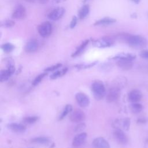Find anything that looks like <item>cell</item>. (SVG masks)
Here are the masks:
<instances>
[{
	"label": "cell",
	"mask_w": 148,
	"mask_h": 148,
	"mask_svg": "<svg viewBox=\"0 0 148 148\" xmlns=\"http://www.w3.org/2000/svg\"><path fill=\"white\" fill-rule=\"evenodd\" d=\"M77 18L76 16H74L72 17V18L71 20V21L70 23V25H69V27L71 29H73L75 27V26L77 24Z\"/></svg>",
	"instance_id": "obj_34"
},
{
	"label": "cell",
	"mask_w": 148,
	"mask_h": 148,
	"mask_svg": "<svg viewBox=\"0 0 148 148\" xmlns=\"http://www.w3.org/2000/svg\"><path fill=\"white\" fill-rule=\"evenodd\" d=\"M120 96V88L117 86L110 87L106 93V99L108 102H113L118 99Z\"/></svg>",
	"instance_id": "obj_4"
},
{
	"label": "cell",
	"mask_w": 148,
	"mask_h": 148,
	"mask_svg": "<svg viewBox=\"0 0 148 148\" xmlns=\"http://www.w3.org/2000/svg\"><path fill=\"white\" fill-rule=\"evenodd\" d=\"M37 1H38L40 4L43 5V4L47 3L49 1V0H37Z\"/></svg>",
	"instance_id": "obj_36"
},
{
	"label": "cell",
	"mask_w": 148,
	"mask_h": 148,
	"mask_svg": "<svg viewBox=\"0 0 148 148\" xmlns=\"http://www.w3.org/2000/svg\"><path fill=\"white\" fill-rule=\"evenodd\" d=\"M117 65L123 70H129L132 67L133 63L130 60H119L117 62Z\"/></svg>",
	"instance_id": "obj_19"
},
{
	"label": "cell",
	"mask_w": 148,
	"mask_h": 148,
	"mask_svg": "<svg viewBox=\"0 0 148 148\" xmlns=\"http://www.w3.org/2000/svg\"><path fill=\"white\" fill-rule=\"evenodd\" d=\"M97 61H94L92 62H90L88 64H77L75 66V67L78 69H86L89 68L91 67H92L97 64Z\"/></svg>",
	"instance_id": "obj_28"
},
{
	"label": "cell",
	"mask_w": 148,
	"mask_h": 148,
	"mask_svg": "<svg viewBox=\"0 0 148 148\" xmlns=\"http://www.w3.org/2000/svg\"><path fill=\"white\" fill-rule=\"evenodd\" d=\"M114 136L117 141L121 145H125L128 143V138L125 133L120 129H116L113 132Z\"/></svg>",
	"instance_id": "obj_10"
},
{
	"label": "cell",
	"mask_w": 148,
	"mask_h": 148,
	"mask_svg": "<svg viewBox=\"0 0 148 148\" xmlns=\"http://www.w3.org/2000/svg\"><path fill=\"white\" fill-rule=\"evenodd\" d=\"M76 100L80 106L82 108H86L87 107L90 103L89 97L83 92L77 93L75 95Z\"/></svg>",
	"instance_id": "obj_8"
},
{
	"label": "cell",
	"mask_w": 148,
	"mask_h": 148,
	"mask_svg": "<svg viewBox=\"0 0 148 148\" xmlns=\"http://www.w3.org/2000/svg\"><path fill=\"white\" fill-rule=\"evenodd\" d=\"M47 73L45 72L44 73H42L39 75H38L35 79L34 80H33L32 83V84L34 86H35L36 85H38L42 80V79L47 75Z\"/></svg>",
	"instance_id": "obj_29"
},
{
	"label": "cell",
	"mask_w": 148,
	"mask_h": 148,
	"mask_svg": "<svg viewBox=\"0 0 148 148\" xmlns=\"http://www.w3.org/2000/svg\"><path fill=\"white\" fill-rule=\"evenodd\" d=\"M15 25V22L13 20H4L0 23L1 27L2 28H11Z\"/></svg>",
	"instance_id": "obj_26"
},
{
	"label": "cell",
	"mask_w": 148,
	"mask_h": 148,
	"mask_svg": "<svg viewBox=\"0 0 148 148\" xmlns=\"http://www.w3.org/2000/svg\"><path fill=\"white\" fill-rule=\"evenodd\" d=\"M27 16V11L25 8L22 5H17L12 14V17L14 19L21 20L24 19Z\"/></svg>",
	"instance_id": "obj_5"
},
{
	"label": "cell",
	"mask_w": 148,
	"mask_h": 148,
	"mask_svg": "<svg viewBox=\"0 0 148 148\" xmlns=\"http://www.w3.org/2000/svg\"><path fill=\"white\" fill-rule=\"evenodd\" d=\"M92 45L98 48H106L110 47L113 45V42L111 39L106 38H102L93 40Z\"/></svg>",
	"instance_id": "obj_6"
},
{
	"label": "cell",
	"mask_w": 148,
	"mask_h": 148,
	"mask_svg": "<svg viewBox=\"0 0 148 148\" xmlns=\"http://www.w3.org/2000/svg\"><path fill=\"white\" fill-rule=\"evenodd\" d=\"M85 128H86V124L84 123H80L76 126L75 128V131L76 132H82L85 129Z\"/></svg>",
	"instance_id": "obj_32"
},
{
	"label": "cell",
	"mask_w": 148,
	"mask_h": 148,
	"mask_svg": "<svg viewBox=\"0 0 148 148\" xmlns=\"http://www.w3.org/2000/svg\"><path fill=\"white\" fill-rule=\"evenodd\" d=\"M39 34L42 37H47L53 31V25L49 21H45L39 24L37 28Z\"/></svg>",
	"instance_id": "obj_3"
},
{
	"label": "cell",
	"mask_w": 148,
	"mask_h": 148,
	"mask_svg": "<svg viewBox=\"0 0 148 148\" xmlns=\"http://www.w3.org/2000/svg\"><path fill=\"white\" fill-rule=\"evenodd\" d=\"M137 121L138 123H145L146 122V120L145 119H144V118H142V119H138Z\"/></svg>",
	"instance_id": "obj_38"
},
{
	"label": "cell",
	"mask_w": 148,
	"mask_h": 148,
	"mask_svg": "<svg viewBox=\"0 0 148 148\" xmlns=\"http://www.w3.org/2000/svg\"><path fill=\"white\" fill-rule=\"evenodd\" d=\"M31 142L33 143H40V144H47L49 142V139L46 137L39 136V137H36L32 139Z\"/></svg>",
	"instance_id": "obj_25"
},
{
	"label": "cell",
	"mask_w": 148,
	"mask_h": 148,
	"mask_svg": "<svg viewBox=\"0 0 148 148\" xmlns=\"http://www.w3.org/2000/svg\"><path fill=\"white\" fill-rule=\"evenodd\" d=\"M123 126L124 130H128L130 126V120L128 118H126L123 120Z\"/></svg>",
	"instance_id": "obj_33"
},
{
	"label": "cell",
	"mask_w": 148,
	"mask_h": 148,
	"mask_svg": "<svg viewBox=\"0 0 148 148\" xmlns=\"http://www.w3.org/2000/svg\"><path fill=\"white\" fill-rule=\"evenodd\" d=\"M8 127L12 131L17 133L24 132L26 130V127L24 125L16 123H10L8 124Z\"/></svg>",
	"instance_id": "obj_16"
},
{
	"label": "cell",
	"mask_w": 148,
	"mask_h": 148,
	"mask_svg": "<svg viewBox=\"0 0 148 148\" xmlns=\"http://www.w3.org/2000/svg\"><path fill=\"white\" fill-rule=\"evenodd\" d=\"M87 138V134L85 132H80L76 135L73 139L72 145L75 147H78L82 145L86 141Z\"/></svg>",
	"instance_id": "obj_11"
},
{
	"label": "cell",
	"mask_w": 148,
	"mask_h": 148,
	"mask_svg": "<svg viewBox=\"0 0 148 148\" xmlns=\"http://www.w3.org/2000/svg\"><path fill=\"white\" fill-rule=\"evenodd\" d=\"M116 22V20L114 18L110 17H105L97 21L94 23V25H106L114 23Z\"/></svg>",
	"instance_id": "obj_14"
},
{
	"label": "cell",
	"mask_w": 148,
	"mask_h": 148,
	"mask_svg": "<svg viewBox=\"0 0 148 148\" xmlns=\"http://www.w3.org/2000/svg\"><path fill=\"white\" fill-rule=\"evenodd\" d=\"M130 108L132 112L135 113H138L142 111L143 109V106L140 103H139L138 102H133L131 104Z\"/></svg>",
	"instance_id": "obj_23"
},
{
	"label": "cell",
	"mask_w": 148,
	"mask_h": 148,
	"mask_svg": "<svg viewBox=\"0 0 148 148\" xmlns=\"http://www.w3.org/2000/svg\"><path fill=\"white\" fill-rule=\"evenodd\" d=\"M15 48V46L11 43H5L1 45V49L5 53H10Z\"/></svg>",
	"instance_id": "obj_24"
},
{
	"label": "cell",
	"mask_w": 148,
	"mask_h": 148,
	"mask_svg": "<svg viewBox=\"0 0 148 148\" xmlns=\"http://www.w3.org/2000/svg\"><path fill=\"white\" fill-rule=\"evenodd\" d=\"M92 145L95 148H110V145L108 142L102 137H98L94 139Z\"/></svg>",
	"instance_id": "obj_12"
},
{
	"label": "cell",
	"mask_w": 148,
	"mask_h": 148,
	"mask_svg": "<svg viewBox=\"0 0 148 148\" xmlns=\"http://www.w3.org/2000/svg\"><path fill=\"white\" fill-rule=\"evenodd\" d=\"M128 99L131 102H138L142 98V93L137 90H134L128 94Z\"/></svg>",
	"instance_id": "obj_15"
},
{
	"label": "cell",
	"mask_w": 148,
	"mask_h": 148,
	"mask_svg": "<svg viewBox=\"0 0 148 148\" xmlns=\"http://www.w3.org/2000/svg\"><path fill=\"white\" fill-rule=\"evenodd\" d=\"M91 90L96 99H102L106 95V89L103 83L99 81H95L91 85Z\"/></svg>",
	"instance_id": "obj_1"
},
{
	"label": "cell",
	"mask_w": 148,
	"mask_h": 148,
	"mask_svg": "<svg viewBox=\"0 0 148 148\" xmlns=\"http://www.w3.org/2000/svg\"><path fill=\"white\" fill-rule=\"evenodd\" d=\"M66 0H53V2L54 3H62L65 1H66Z\"/></svg>",
	"instance_id": "obj_37"
},
{
	"label": "cell",
	"mask_w": 148,
	"mask_h": 148,
	"mask_svg": "<svg viewBox=\"0 0 148 148\" xmlns=\"http://www.w3.org/2000/svg\"><path fill=\"white\" fill-rule=\"evenodd\" d=\"M136 56L134 54H131V53H119L114 57H112V59L113 60H130L132 61L135 58Z\"/></svg>",
	"instance_id": "obj_17"
},
{
	"label": "cell",
	"mask_w": 148,
	"mask_h": 148,
	"mask_svg": "<svg viewBox=\"0 0 148 148\" xmlns=\"http://www.w3.org/2000/svg\"><path fill=\"white\" fill-rule=\"evenodd\" d=\"M85 117L84 113L80 109L75 110L69 116V119L73 123H80L85 119Z\"/></svg>",
	"instance_id": "obj_9"
},
{
	"label": "cell",
	"mask_w": 148,
	"mask_h": 148,
	"mask_svg": "<svg viewBox=\"0 0 148 148\" xmlns=\"http://www.w3.org/2000/svg\"><path fill=\"white\" fill-rule=\"evenodd\" d=\"M90 42V40L89 39H86L85 40H84L76 49V50H75V52H73L72 53V54L71 55V57H77L78 56H79L80 54H81L82 53V52L84 50V49H86V47H87V46L88 45Z\"/></svg>",
	"instance_id": "obj_18"
},
{
	"label": "cell",
	"mask_w": 148,
	"mask_h": 148,
	"mask_svg": "<svg viewBox=\"0 0 148 148\" xmlns=\"http://www.w3.org/2000/svg\"><path fill=\"white\" fill-rule=\"evenodd\" d=\"M131 1H132L134 2L135 3H136V4L139 3L140 2V0H131Z\"/></svg>",
	"instance_id": "obj_40"
},
{
	"label": "cell",
	"mask_w": 148,
	"mask_h": 148,
	"mask_svg": "<svg viewBox=\"0 0 148 148\" xmlns=\"http://www.w3.org/2000/svg\"><path fill=\"white\" fill-rule=\"evenodd\" d=\"M65 12V10L62 7H59L51 11L47 15V17L53 21H56L60 19Z\"/></svg>",
	"instance_id": "obj_7"
},
{
	"label": "cell",
	"mask_w": 148,
	"mask_h": 148,
	"mask_svg": "<svg viewBox=\"0 0 148 148\" xmlns=\"http://www.w3.org/2000/svg\"><path fill=\"white\" fill-rule=\"evenodd\" d=\"M140 56L145 59H148V50H142L140 53Z\"/></svg>",
	"instance_id": "obj_35"
},
{
	"label": "cell",
	"mask_w": 148,
	"mask_h": 148,
	"mask_svg": "<svg viewBox=\"0 0 148 148\" xmlns=\"http://www.w3.org/2000/svg\"><path fill=\"white\" fill-rule=\"evenodd\" d=\"M127 43L132 47L142 48L147 45L146 39L140 35H130L126 39Z\"/></svg>",
	"instance_id": "obj_2"
},
{
	"label": "cell",
	"mask_w": 148,
	"mask_h": 148,
	"mask_svg": "<svg viewBox=\"0 0 148 148\" xmlns=\"http://www.w3.org/2000/svg\"><path fill=\"white\" fill-rule=\"evenodd\" d=\"M90 12V6L88 5H84L81 7L78 12V17L82 20L87 17Z\"/></svg>",
	"instance_id": "obj_20"
},
{
	"label": "cell",
	"mask_w": 148,
	"mask_h": 148,
	"mask_svg": "<svg viewBox=\"0 0 148 148\" xmlns=\"http://www.w3.org/2000/svg\"><path fill=\"white\" fill-rule=\"evenodd\" d=\"M27 2H29V3H34L37 0H23Z\"/></svg>",
	"instance_id": "obj_39"
},
{
	"label": "cell",
	"mask_w": 148,
	"mask_h": 148,
	"mask_svg": "<svg viewBox=\"0 0 148 148\" xmlns=\"http://www.w3.org/2000/svg\"><path fill=\"white\" fill-rule=\"evenodd\" d=\"M68 71V68H65L62 69L60 71H56V72H54L51 75L50 78L51 79H56L58 77H61L62 76H64Z\"/></svg>",
	"instance_id": "obj_22"
},
{
	"label": "cell",
	"mask_w": 148,
	"mask_h": 148,
	"mask_svg": "<svg viewBox=\"0 0 148 148\" xmlns=\"http://www.w3.org/2000/svg\"><path fill=\"white\" fill-rule=\"evenodd\" d=\"M72 110V106L68 104V105H66L65 106V107L64 108L62 112L61 113V115L59 117V120H62L64 118H65V117L69 113L71 112V111Z\"/></svg>",
	"instance_id": "obj_27"
},
{
	"label": "cell",
	"mask_w": 148,
	"mask_h": 148,
	"mask_svg": "<svg viewBox=\"0 0 148 148\" xmlns=\"http://www.w3.org/2000/svg\"><path fill=\"white\" fill-rule=\"evenodd\" d=\"M38 120V117L37 116H29V117H24L23 119V121L25 123L30 124L34 123Z\"/></svg>",
	"instance_id": "obj_30"
},
{
	"label": "cell",
	"mask_w": 148,
	"mask_h": 148,
	"mask_svg": "<svg viewBox=\"0 0 148 148\" xmlns=\"http://www.w3.org/2000/svg\"><path fill=\"white\" fill-rule=\"evenodd\" d=\"M39 46V43L36 39H31L27 43L24 49L27 53H31L36 51L38 49Z\"/></svg>",
	"instance_id": "obj_13"
},
{
	"label": "cell",
	"mask_w": 148,
	"mask_h": 148,
	"mask_svg": "<svg viewBox=\"0 0 148 148\" xmlns=\"http://www.w3.org/2000/svg\"><path fill=\"white\" fill-rule=\"evenodd\" d=\"M12 75V73L8 69L2 70L0 72V81L3 82L8 80Z\"/></svg>",
	"instance_id": "obj_21"
},
{
	"label": "cell",
	"mask_w": 148,
	"mask_h": 148,
	"mask_svg": "<svg viewBox=\"0 0 148 148\" xmlns=\"http://www.w3.org/2000/svg\"><path fill=\"white\" fill-rule=\"evenodd\" d=\"M62 66V64H57L56 65H52V66H50L49 67H47L46 68L44 71L45 72H53V71H56V69H58L59 68H60L61 66Z\"/></svg>",
	"instance_id": "obj_31"
}]
</instances>
